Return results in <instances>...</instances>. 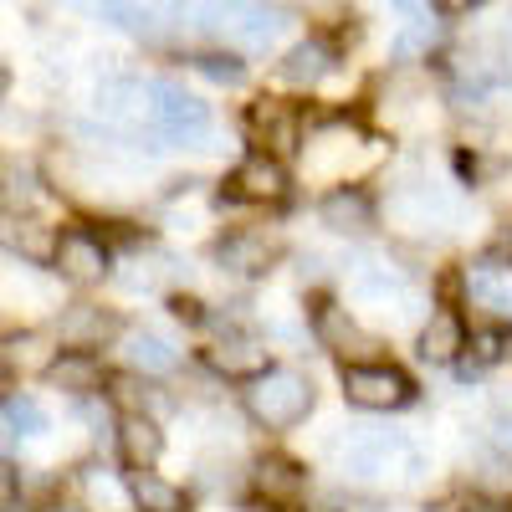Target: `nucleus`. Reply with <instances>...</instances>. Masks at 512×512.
<instances>
[{"mask_svg":"<svg viewBox=\"0 0 512 512\" xmlns=\"http://www.w3.org/2000/svg\"><path fill=\"white\" fill-rule=\"evenodd\" d=\"M507 349H512V333L502 328V323H492V328H477L472 338H466V349H461V359H456V379H482L487 369H497L502 359H507Z\"/></svg>","mask_w":512,"mask_h":512,"instance_id":"6ab92c4d","label":"nucleus"},{"mask_svg":"<svg viewBox=\"0 0 512 512\" xmlns=\"http://www.w3.org/2000/svg\"><path fill=\"white\" fill-rule=\"evenodd\" d=\"M256 492L267 497V507H282V502H297L308 492V477H303V466L287 461V456H262L256 461V472H251Z\"/></svg>","mask_w":512,"mask_h":512,"instance_id":"aec40b11","label":"nucleus"},{"mask_svg":"<svg viewBox=\"0 0 512 512\" xmlns=\"http://www.w3.org/2000/svg\"><path fill=\"white\" fill-rule=\"evenodd\" d=\"M98 113L108 123H128V118H144V82L134 72H113L98 82Z\"/></svg>","mask_w":512,"mask_h":512,"instance_id":"b1692460","label":"nucleus"},{"mask_svg":"<svg viewBox=\"0 0 512 512\" xmlns=\"http://www.w3.org/2000/svg\"><path fill=\"white\" fill-rule=\"evenodd\" d=\"M313 333H318V344L328 349V354H338L344 359V369H359V364H384V344L374 333H364L354 318H349V308H338V303H318V313H313Z\"/></svg>","mask_w":512,"mask_h":512,"instance_id":"423d86ee","label":"nucleus"},{"mask_svg":"<svg viewBox=\"0 0 512 512\" xmlns=\"http://www.w3.org/2000/svg\"><path fill=\"white\" fill-rule=\"evenodd\" d=\"M328 72H333V47H328V41H318V36L297 41V47L277 62V77L287 82V88H318Z\"/></svg>","mask_w":512,"mask_h":512,"instance_id":"a211bd4d","label":"nucleus"},{"mask_svg":"<svg viewBox=\"0 0 512 512\" xmlns=\"http://www.w3.org/2000/svg\"><path fill=\"white\" fill-rule=\"evenodd\" d=\"M118 287H123V292H154V287H159L154 256H128V272H118Z\"/></svg>","mask_w":512,"mask_h":512,"instance_id":"7c9ffc66","label":"nucleus"},{"mask_svg":"<svg viewBox=\"0 0 512 512\" xmlns=\"http://www.w3.org/2000/svg\"><path fill=\"white\" fill-rule=\"evenodd\" d=\"M82 512H134L128 497V477L108 472V466H82Z\"/></svg>","mask_w":512,"mask_h":512,"instance_id":"5701e85b","label":"nucleus"},{"mask_svg":"<svg viewBox=\"0 0 512 512\" xmlns=\"http://www.w3.org/2000/svg\"><path fill=\"white\" fill-rule=\"evenodd\" d=\"M205 364L216 369L221 379H262L272 364H267V344L262 338H246V333H226V338H216V344L205 349Z\"/></svg>","mask_w":512,"mask_h":512,"instance_id":"9d476101","label":"nucleus"},{"mask_svg":"<svg viewBox=\"0 0 512 512\" xmlns=\"http://www.w3.org/2000/svg\"><path fill=\"white\" fill-rule=\"evenodd\" d=\"M47 512H82V507H77V502H52Z\"/></svg>","mask_w":512,"mask_h":512,"instance_id":"e433bc0d","label":"nucleus"},{"mask_svg":"<svg viewBox=\"0 0 512 512\" xmlns=\"http://www.w3.org/2000/svg\"><path fill=\"white\" fill-rule=\"evenodd\" d=\"M98 16L123 26V31H139V36L154 31V11H144V6H98Z\"/></svg>","mask_w":512,"mask_h":512,"instance_id":"2f4dec72","label":"nucleus"},{"mask_svg":"<svg viewBox=\"0 0 512 512\" xmlns=\"http://www.w3.org/2000/svg\"><path fill=\"white\" fill-rule=\"evenodd\" d=\"M497 441H502V451L512 456V415H502V420H497Z\"/></svg>","mask_w":512,"mask_h":512,"instance_id":"f704fd0d","label":"nucleus"},{"mask_svg":"<svg viewBox=\"0 0 512 512\" xmlns=\"http://www.w3.org/2000/svg\"><path fill=\"white\" fill-rule=\"evenodd\" d=\"M144 123L164 144H195L200 149V139L210 134V108L195 93H185L180 82L154 77V82H144Z\"/></svg>","mask_w":512,"mask_h":512,"instance_id":"7ed1b4c3","label":"nucleus"},{"mask_svg":"<svg viewBox=\"0 0 512 512\" xmlns=\"http://www.w3.org/2000/svg\"><path fill=\"white\" fill-rule=\"evenodd\" d=\"M57 354L62 349H47V333H36V328L0 338V369H11V374H47Z\"/></svg>","mask_w":512,"mask_h":512,"instance_id":"4be33fe9","label":"nucleus"},{"mask_svg":"<svg viewBox=\"0 0 512 512\" xmlns=\"http://www.w3.org/2000/svg\"><path fill=\"white\" fill-rule=\"evenodd\" d=\"M390 216L400 226H420V231H431V226H446L456 216V205L451 195L436 185V180H425V175H405L395 190H390Z\"/></svg>","mask_w":512,"mask_h":512,"instance_id":"0eeeda50","label":"nucleus"},{"mask_svg":"<svg viewBox=\"0 0 512 512\" xmlns=\"http://www.w3.org/2000/svg\"><path fill=\"white\" fill-rule=\"evenodd\" d=\"M169 313H175L180 323H205V303H200V297H185V292L169 297Z\"/></svg>","mask_w":512,"mask_h":512,"instance_id":"473e14b6","label":"nucleus"},{"mask_svg":"<svg viewBox=\"0 0 512 512\" xmlns=\"http://www.w3.org/2000/svg\"><path fill=\"white\" fill-rule=\"evenodd\" d=\"M0 246H11L16 256H26V262L36 267H52V251H57V231L41 226V221H21V216H0Z\"/></svg>","mask_w":512,"mask_h":512,"instance_id":"412c9836","label":"nucleus"},{"mask_svg":"<svg viewBox=\"0 0 512 512\" xmlns=\"http://www.w3.org/2000/svg\"><path fill=\"white\" fill-rule=\"evenodd\" d=\"M16 492H21V472L11 466V456L0 451V507H11V502H16Z\"/></svg>","mask_w":512,"mask_h":512,"instance_id":"72a5a7b5","label":"nucleus"},{"mask_svg":"<svg viewBox=\"0 0 512 512\" xmlns=\"http://www.w3.org/2000/svg\"><path fill=\"white\" fill-rule=\"evenodd\" d=\"M344 400L359 405V410H405L415 400V379L400 369V364H359V369H344Z\"/></svg>","mask_w":512,"mask_h":512,"instance_id":"39448f33","label":"nucleus"},{"mask_svg":"<svg viewBox=\"0 0 512 512\" xmlns=\"http://www.w3.org/2000/svg\"><path fill=\"white\" fill-rule=\"evenodd\" d=\"M195 72H205L210 82H226V88H236V82L246 77V62L236 52H195Z\"/></svg>","mask_w":512,"mask_h":512,"instance_id":"c756f323","label":"nucleus"},{"mask_svg":"<svg viewBox=\"0 0 512 512\" xmlns=\"http://www.w3.org/2000/svg\"><path fill=\"white\" fill-rule=\"evenodd\" d=\"M338 472L359 487H410L425 472V456L400 431H369L338 446Z\"/></svg>","mask_w":512,"mask_h":512,"instance_id":"f257e3e1","label":"nucleus"},{"mask_svg":"<svg viewBox=\"0 0 512 512\" xmlns=\"http://www.w3.org/2000/svg\"><path fill=\"white\" fill-rule=\"evenodd\" d=\"M287 190H292L287 164H282V159H272L267 149H251V154L231 169V195H236V200H246V205H282V200H287Z\"/></svg>","mask_w":512,"mask_h":512,"instance_id":"6e6552de","label":"nucleus"},{"mask_svg":"<svg viewBox=\"0 0 512 512\" xmlns=\"http://www.w3.org/2000/svg\"><path fill=\"white\" fill-rule=\"evenodd\" d=\"M0 425H6L11 436H26V441H36L41 431H47V410H41L31 395H6L0 400Z\"/></svg>","mask_w":512,"mask_h":512,"instance_id":"cd10ccee","label":"nucleus"},{"mask_svg":"<svg viewBox=\"0 0 512 512\" xmlns=\"http://www.w3.org/2000/svg\"><path fill=\"white\" fill-rule=\"evenodd\" d=\"M354 297L359 303H374V308H400L405 297H410V287H405V277L395 272V267H379V262H364L359 272H354Z\"/></svg>","mask_w":512,"mask_h":512,"instance_id":"393cba45","label":"nucleus"},{"mask_svg":"<svg viewBox=\"0 0 512 512\" xmlns=\"http://www.w3.org/2000/svg\"><path fill=\"white\" fill-rule=\"evenodd\" d=\"M52 272L72 287H93L113 272V246L103 231L93 226H67L57 231V251H52Z\"/></svg>","mask_w":512,"mask_h":512,"instance_id":"20e7f679","label":"nucleus"},{"mask_svg":"<svg viewBox=\"0 0 512 512\" xmlns=\"http://www.w3.org/2000/svg\"><path fill=\"white\" fill-rule=\"evenodd\" d=\"M118 456L128 472H154V461L164 456V431L149 410H128L118 420Z\"/></svg>","mask_w":512,"mask_h":512,"instance_id":"9b49d317","label":"nucleus"},{"mask_svg":"<svg viewBox=\"0 0 512 512\" xmlns=\"http://www.w3.org/2000/svg\"><path fill=\"white\" fill-rule=\"evenodd\" d=\"M123 359L134 364V369H144V374H169V369L180 364L175 344H169V338H159L154 328H128V333H123Z\"/></svg>","mask_w":512,"mask_h":512,"instance_id":"a878e982","label":"nucleus"},{"mask_svg":"<svg viewBox=\"0 0 512 512\" xmlns=\"http://www.w3.org/2000/svg\"><path fill=\"white\" fill-rule=\"evenodd\" d=\"M313 405H318V390L303 369H267L262 379L246 384V415L262 431H292V425L308 420Z\"/></svg>","mask_w":512,"mask_h":512,"instance_id":"f03ea898","label":"nucleus"},{"mask_svg":"<svg viewBox=\"0 0 512 512\" xmlns=\"http://www.w3.org/2000/svg\"><path fill=\"white\" fill-rule=\"evenodd\" d=\"M6 88H11V72H6V67H0V98H6Z\"/></svg>","mask_w":512,"mask_h":512,"instance_id":"4c0bfd02","label":"nucleus"},{"mask_svg":"<svg viewBox=\"0 0 512 512\" xmlns=\"http://www.w3.org/2000/svg\"><path fill=\"white\" fill-rule=\"evenodd\" d=\"M461 512H507V507H497V502H482V497H472Z\"/></svg>","mask_w":512,"mask_h":512,"instance_id":"c9c22d12","label":"nucleus"},{"mask_svg":"<svg viewBox=\"0 0 512 512\" xmlns=\"http://www.w3.org/2000/svg\"><path fill=\"white\" fill-rule=\"evenodd\" d=\"M128 477V497H134V512H185L190 497L185 487L164 482L159 472H123Z\"/></svg>","mask_w":512,"mask_h":512,"instance_id":"bb28decb","label":"nucleus"},{"mask_svg":"<svg viewBox=\"0 0 512 512\" xmlns=\"http://www.w3.org/2000/svg\"><path fill=\"white\" fill-rule=\"evenodd\" d=\"M108 338H123V323L108 313V308H93V303H77L62 313V349H77V354H98Z\"/></svg>","mask_w":512,"mask_h":512,"instance_id":"ddd939ff","label":"nucleus"},{"mask_svg":"<svg viewBox=\"0 0 512 512\" xmlns=\"http://www.w3.org/2000/svg\"><path fill=\"white\" fill-rule=\"evenodd\" d=\"M466 349V323L456 308H431V318H425L420 328V359L425 364H456Z\"/></svg>","mask_w":512,"mask_h":512,"instance_id":"dca6fc26","label":"nucleus"},{"mask_svg":"<svg viewBox=\"0 0 512 512\" xmlns=\"http://www.w3.org/2000/svg\"><path fill=\"white\" fill-rule=\"evenodd\" d=\"M436 41H441V21H436V16H431V21H415V26H405V31L395 36V57H400V62H420V57L436 52Z\"/></svg>","mask_w":512,"mask_h":512,"instance_id":"c85d7f7f","label":"nucleus"},{"mask_svg":"<svg viewBox=\"0 0 512 512\" xmlns=\"http://www.w3.org/2000/svg\"><path fill=\"white\" fill-rule=\"evenodd\" d=\"M231 36H236V47L241 52H272L282 31H287V11H272V6H241L231 11Z\"/></svg>","mask_w":512,"mask_h":512,"instance_id":"f3484780","label":"nucleus"},{"mask_svg":"<svg viewBox=\"0 0 512 512\" xmlns=\"http://www.w3.org/2000/svg\"><path fill=\"white\" fill-rule=\"evenodd\" d=\"M246 128H251L256 144H267L272 159L297 149V113H292V103H282V98H256V103L246 108Z\"/></svg>","mask_w":512,"mask_h":512,"instance_id":"f8f14e48","label":"nucleus"},{"mask_svg":"<svg viewBox=\"0 0 512 512\" xmlns=\"http://www.w3.org/2000/svg\"><path fill=\"white\" fill-rule=\"evenodd\" d=\"M318 216H323V226L338 231V236H359V231L374 226V195H369L364 185H333V190L323 195V205H318Z\"/></svg>","mask_w":512,"mask_h":512,"instance_id":"4468645a","label":"nucleus"},{"mask_svg":"<svg viewBox=\"0 0 512 512\" xmlns=\"http://www.w3.org/2000/svg\"><path fill=\"white\" fill-rule=\"evenodd\" d=\"M52 384V390H62V395H72V400H93V395H103V359L98 354H77V349H62L57 359H52V369L41 374Z\"/></svg>","mask_w":512,"mask_h":512,"instance_id":"2eb2a0df","label":"nucleus"},{"mask_svg":"<svg viewBox=\"0 0 512 512\" xmlns=\"http://www.w3.org/2000/svg\"><path fill=\"white\" fill-rule=\"evenodd\" d=\"M277 262V236L267 231H231L216 241V267L231 277H262Z\"/></svg>","mask_w":512,"mask_h":512,"instance_id":"1a4fd4ad","label":"nucleus"}]
</instances>
